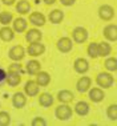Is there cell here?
<instances>
[{
  "label": "cell",
  "mask_w": 117,
  "mask_h": 126,
  "mask_svg": "<svg viewBox=\"0 0 117 126\" xmlns=\"http://www.w3.org/2000/svg\"><path fill=\"white\" fill-rule=\"evenodd\" d=\"M56 117L61 121H65V120H69L72 117V109L68 106V105H60L58 108H56Z\"/></svg>",
  "instance_id": "1"
},
{
  "label": "cell",
  "mask_w": 117,
  "mask_h": 126,
  "mask_svg": "<svg viewBox=\"0 0 117 126\" xmlns=\"http://www.w3.org/2000/svg\"><path fill=\"white\" fill-rule=\"evenodd\" d=\"M96 82H97L100 86H102V88H111L112 86V84H113V76H111L109 73H105V72H102V73H100L97 78H96Z\"/></svg>",
  "instance_id": "2"
},
{
  "label": "cell",
  "mask_w": 117,
  "mask_h": 126,
  "mask_svg": "<svg viewBox=\"0 0 117 126\" xmlns=\"http://www.w3.org/2000/svg\"><path fill=\"white\" fill-rule=\"evenodd\" d=\"M72 36H73V39L76 43H84L85 40L88 39V31L85 28H82V27H77V28L73 29Z\"/></svg>",
  "instance_id": "3"
},
{
  "label": "cell",
  "mask_w": 117,
  "mask_h": 126,
  "mask_svg": "<svg viewBox=\"0 0 117 126\" xmlns=\"http://www.w3.org/2000/svg\"><path fill=\"white\" fill-rule=\"evenodd\" d=\"M24 54H25V50L21 45H15L9 49V57L15 61H20L24 59Z\"/></svg>",
  "instance_id": "4"
},
{
  "label": "cell",
  "mask_w": 117,
  "mask_h": 126,
  "mask_svg": "<svg viewBox=\"0 0 117 126\" xmlns=\"http://www.w3.org/2000/svg\"><path fill=\"white\" fill-rule=\"evenodd\" d=\"M98 15L100 17L102 20H105V21H108V20H111L113 16H115V9L112 8L111 5H101L98 9Z\"/></svg>",
  "instance_id": "5"
},
{
  "label": "cell",
  "mask_w": 117,
  "mask_h": 126,
  "mask_svg": "<svg viewBox=\"0 0 117 126\" xmlns=\"http://www.w3.org/2000/svg\"><path fill=\"white\" fill-rule=\"evenodd\" d=\"M44 50H45V47H44L43 44H40L39 41L31 43V45L28 47V54H29V56H33V57L43 54Z\"/></svg>",
  "instance_id": "6"
},
{
  "label": "cell",
  "mask_w": 117,
  "mask_h": 126,
  "mask_svg": "<svg viewBox=\"0 0 117 126\" xmlns=\"http://www.w3.org/2000/svg\"><path fill=\"white\" fill-rule=\"evenodd\" d=\"M39 84L36 82V81H32V80H29V81H27V84H25V86H24V92H25L28 96L31 97H33V96H36L37 93H39Z\"/></svg>",
  "instance_id": "7"
},
{
  "label": "cell",
  "mask_w": 117,
  "mask_h": 126,
  "mask_svg": "<svg viewBox=\"0 0 117 126\" xmlns=\"http://www.w3.org/2000/svg\"><path fill=\"white\" fill-rule=\"evenodd\" d=\"M104 36L111 41H117V25L109 24L104 29Z\"/></svg>",
  "instance_id": "8"
},
{
  "label": "cell",
  "mask_w": 117,
  "mask_h": 126,
  "mask_svg": "<svg viewBox=\"0 0 117 126\" xmlns=\"http://www.w3.org/2000/svg\"><path fill=\"white\" fill-rule=\"evenodd\" d=\"M21 81V76H20V72H9L7 73V82H8L9 86H18Z\"/></svg>",
  "instance_id": "9"
},
{
  "label": "cell",
  "mask_w": 117,
  "mask_h": 126,
  "mask_svg": "<svg viewBox=\"0 0 117 126\" xmlns=\"http://www.w3.org/2000/svg\"><path fill=\"white\" fill-rule=\"evenodd\" d=\"M29 23H32L33 25H37V27H43L45 24V17L40 12H33L29 15Z\"/></svg>",
  "instance_id": "10"
},
{
  "label": "cell",
  "mask_w": 117,
  "mask_h": 126,
  "mask_svg": "<svg viewBox=\"0 0 117 126\" xmlns=\"http://www.w3.org/2000/svg\"><path fill=\"white\" fill-rule=\"evenodd\" d=\"M57 48H58L60 52H64V53L69 52V50L72 49L71 39H68V37H61V39L57 41Z\"/></svg>",
  "instance_id": "11"
},
{
  "label": "cell",
  "mask_w": 117,
  "mask_h": 126,
  "mask_svg": "<svg viewBox=\"0 0 117 126\" xmlns=\"http://www.w3.org/2000/svg\"><path fill=\"white\" fill-rule=\"evenodd\" d=\"M92 85V80L89 77H81L80 80L77 81V90L80 92V93H84V92H87L89 88H91Z\"/></svg>",
  "instance_id": "12"
},
{
  "label": "cell",
  "mask_w": 117,
  "mask_h": 126,
  "mask_svg": "<svg viewBox=\"0 0 117 126\" xmlns=\"http://www.w3.org/2000/svg\"><path fill=\"white\" fill-rule=\"evenodd\" d=\"M43 35L39 29H29L25 35V39L28 43H36V41H40Z\"/></svg>",
  "instance_id": "13"
},
{
  "label": "cell",
  "mask_w": 117,
  "mask_h": 126,
  "mask_svg": "<svg viewBox=\"0 0 117 126\" xmlns=\"http://www.w3.org/2000/svg\"><path fill=\"white\" fill-rule=\"evenodd\" d=\"M89 69V64L85 59H77L75 61V70L77 73H85Z\"/></svg>",
  "instance_id": "14"
},
{
  "label": "cell",
  "mask_w": 117,
  "mask_h": 126,
  "mask_svg": "<svg viewBox=\"0 0 117 126\" xmlns=\"http://www.w3.org/2000/svg\"><path fill=\"white\" fill-rule=\"evenodd\" d=\"M25 102H27V97L24 96L23 93H15L13 94V97H12V104H13V106L15 108H23L24 105H25Z\"/></svg>",
  "instance_id": "15"
},
{
  "label": "cell",
  "mask_w": 117,
  "mask_h": 126,
  "mask_svg": "<svg viewBox=\"0 0 117 126\" xmlns=\"http://www.w3.org/2000/svg\"><path fill=\"white\" fill-rule=\"evenodd\" d=\"M13 37H15V33H13V29H11L9 27H3L0 29V39L3 41H11Z\"/></svg>",
  "instance_id": "16"
},
{
  "label": "cell",
  "mask_w": 117,
  "mask_h": 126,
  "mask_svg": "<svg viewBox=\"0 0 117 126\" xmlns=\"http://www.w3.org/2000/svg\"><path fill=\"white\" fill-rule=\"evenodd\" d=\"M37 78H36V82L39 84V86H47L51 81V77L47 72H37Z\"/></svg>",
  "instance_id": "17"
},
{
  "label": "cell",
  "mask_w": 117,
  "mask_h": 126,
  "mask_svg": "<svg viewBox=\"0 0 117 126\" xmlns=\"http://www.w3.org/2000/svg\"><path fill=\"white\" fill-rule=\"evenodd\" d=\"M104 93H102L101 89H98V88H93L91 92H89V98H91L93 102H100L104 100Z\"/></svg>",
  "instance_id": "18"
},
{
  "label": "cell",
  "mask_w": 117,
  "mask_h": 126,
  "mask_svg": "<svg viewBox=\"0 0 117 126\" xmlns=\"http://www.w3.org/2000/svg\"><path fill=\"white\" fill-rule=\"evenodd\" d=\"M63 17H64V13H63V11H60V9H53V11L49 13V21L53 23V24L61 23Z\"/></svg>",
  "instance_id": "19"
},
{
  "label": "cell",
  "mask_w": 117,
  "mask_h": 126,
  "mask_svg": "<svg viewBox=\"0 0 117 126\" xmlns=\"http://www.w3.org/2000/svg\"><path fill=\"white\" fill-rule=\"evenodd\" d=\"M75 110H76V113L78 115H87L89 113V105L87 104V102H84V101H80V102L76 104Z\"/></svg>",
  "instance_id": "20"
},
{
  "label": "cell",
  "mask_w": 117,
  "mask_h": 126,
  "mask_svg": "<svg viewBox=\"0 0 117 126\" xmlns=\"http://www.w3.org/2000/svg\"><path fill=\"white\" fill-rule=\"evenodd\" d=\"M57 100L60 102H64V104H68V102H71L73 100V94L69 90H61L57 94Z\"/></svg>",
  "instance_id": "21"
},
{
  "label": "cell",
  "mask_w": 117,
  "mask_h": 126,
  "mask_svg": "<svg viewBox=\"0 0 117 126\" xmlns=\"http://www.w3.org/2000/svg\"><path fill=\"white\" fill-rule=\"evenodd\" d=\"M40 63L36 60H31L28 61V64H27V72H28L29 74H36L37 72H40Z\"/></svg>",
  "instance_id": "22"
},
{
  "label": "cell",
  "mask_w": 117,
  "mask_h": 126,
  "mask_svg": "<svg viewBox=\"0 0 117 126\" xmlns=\"http://www.w3.org/2000/svg\"><path fill=\"white\" fill-rule=\"evenodd\" d=\"M39 102H40V105L41 106H51V105L53 104V97L51 96L49 93H41L40 94V97H39Z\"/></svg>",
  "instance_id": "23"
},
{
  "label": "cell",
  "mask_w": 117,
  "mask_h": 126,
  "mask_svg": "<svg viewBox=\"0 0 117 126\" xmlns=\"http://www.w3.org/2000/svg\"><path fill=\"white\" fill-rule=\"evenodd\" d=\"M25 29H27V21L24 19L19 17L13 21V31H16V32H24Z\"/></svg>",
  "instance_id": "24"
},
{
  "label": "cell",
  "mask_w": 117,
  "mask_h": 126,
  "mask_svg": "<svg viewBox=\"0 0 117 126\" xmlns=\"http://www.w3.org/2000/svg\"><path fill=\"white\" fill-rule=\"evenodd\" d=\"M111 50H112V47L108 43H100L98 44V56L105 57L108 54H111Z\"/></svg>",
  "instance_id": "25"
},
{
  "label": "cell",
  "mask_w": 117,
  "mask_h": 126,
  "mask_svg": "<svg viewBox=\"0 0 117 126\" xmlns=\"http://www.w3.org/2000/svg\"><path fill=\"white\" fill-rule=\"evenodd\" d=\"M31 9V5L28 1H25V0H21V1L18 3V5H16V11L19 13H21V15H25V13H28Z\"/></svg>",
  "instance_id": "26"
},
{
  "label": "cell",
  "mask_w": 117,
  "mask_h": 126,
  "mask_svg": "<svg viewBox=\"0 0 117 126\" xmlns=\"http://www.w3.org/2000/svg\"><path fill=\"white\" fill-rule=\"evenodd\" d=\"M105 68L109 70V72H116L117 70V59L115 57H111V59H106L104 63Z\"/></svg>",
  "instance_id": "27"
},
{
  "label": "cell",
  "mask_w": 117,
  "mask_h": 126,
  "mask_svg": "<svg viewBox=\"0 0 117 126\" xmlns=\"http://www.w3.org/2000/svg\"><path fill=\"white\" fill-rule=\"evenodd\" d=\"M12 19H13V16H12V13L11 12H1L0 13V23H1L3 25H8L9 23L12 21Z\"/></svg>",
  "instance_id": "28"
},
{
  "label": "cell",
  "mask_w": 117,
  "mask_h": 126,
  "mask_svg": "<svg viewBox=\"0 0 117 126\" xmlns=\"http://www.w3.org/2000/svg\"><path fill=\"white\" fill-rule=\"evenodd\" d=\"M88 54L92 57V59H96V57L98 56V44L97 43L89 44V47H88Z\"/></svg>",
  "instance_id": "29"
},
{
  "label": "cell",
  "mask_w": 117,
  "mask_h": 126,
  "mask_svg": "<svg viewBox=\"0 0 117 126\" xmlns=\"http://www.w3.org/2000/svg\"><path fill=\"white\" fill-rule=\"evenodd\" d=\"M106 114L112 121H117V105H111L106 110Z\"/></svg>",
  "instance_id": "30"
},
{
  "label": "cell",
  "mask_w": 117,
  "mask_h": 126,
  "mask_svg": "<svg viewBox=\"0 0 117 126\" xmlns=\"http://www.w3.org/2000/svg\"><path fill=\"white\" fill-rule=\"evenodd\" d=\"M11 122V117L7 111H0V126H7Z\"/></svg>",
  "instance_id": "31"
},
{
  "label": "cell",
  "mask_w": 117,
  "mask_h": 126,
  "mask_svg": "<svg viewBox=\"0 0 117 126\" xmlns=\"http://www.w3.org/2000/svg\"><path fill=\"white\" fill-rule=\"evenodd\" d=\"M5 81H7V72H5L4 69H1V68H0V88L4 85Z\"/></svg>",
  "instance_id": "32"
},
{
  "label": "cell",
  "mask_w": 117,
  "mask_h": 126,
  "mask_svg": "<svg viewBox=\"0 0 117 126\" xmlns=\"http://www.w3.org/2000/svg\"><path fill=\"white\" fill-rule=\"evenodd\" d=\"M32 125H33V126H37V125H39V126H45V125H47V122L44 121L41 117H36L35 120L32 121Z\"/></svg>",
  "instance_id": "33"
},
{
  "label": "cell",
  "mask_w": 117,
  "mask_h": 126,
  "mask_svg": "<svg viewBox=\"0 0 117 126\" xmlns=\"http://www.w3.org/2000/svg\"><path fill=\"white\" fill-rule=\"evenodd\" d=\"M8 70L9 72H20V70H21V65H20V64H12Z\"/></svg>",
  "instance_id": "34"
},
{
  "label": "cell",
  "mask_w": 117,
  "mask_h": 126,
  "mask_svg": "<svg viewBox=\"0 0 117 126\" xmlns=\"http://www.w3.org/2000/svg\"><path fill=\"white\" fill-rule=\"evenodd\" d=\"M60 1H61V4H63V5H72L76 0H60Z\"/></svg>",
  "instance_id": "35"
},
{
  "label": "cell",
  "mask_w": 117,
  "mask_h": 126,
  "mask_svg": "<svg viewBox=\"0 0 117 126\" xmlns=\"http://www.w3.org/2000/svg\"><path fill=\"white\" fill-rule=\"evenodd\" d=\"M3 3H4L5 5H12L13 4V1H15V0H1Z\"/></svg>",
  "instance_id": "36"
},
{
  "label": "cell",
  "mask_w": 117,
  "mask_h": 126,
  "mask_svg": "<svg viewBox=\"0 0 117 126\" xmlns=\"http://www.w3.org/2000/svg\"><path fill=\"white\" fill-rule=\"evenodd\" d=\"M44 1H45L47 4H53V3L56 1V0H44Z\"/></svg>",
  "instance_id": "37"
}]
</instances>
